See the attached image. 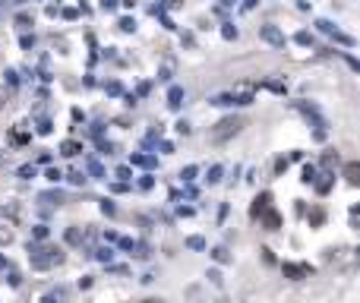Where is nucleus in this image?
I'll use <instances>...</instances> for the list:
<instances>
[{
  "label": "nucleus",
  "mask_w": 360,
  "mask_h": 303,
  "mask_svg": "<svg viewBox=\"0 0 360 303\" xmlns=\"http://www.w3.org/2000/svg\"><path fill=\"white\" fill-rule=\"evenodd\" d=\"M262 38H265V41H272V45H284V35L278 29H272V26H262Z\"/></svg>",
  "instance_id": "f03ea898"
},
{
  "label": "nucleus",
  "mask_w": 360,
  "mask_h": 303,
  "mask_svg": "<svg viewBox=\"0 0 360 303\" xmlns=\"http://www.w3.org/2000/svg\"><path fill=\"white\" fill-rule=\"evenodd\" d=\"M278 224H281L278 212H265V227H269V231H278Z\"/></svg>",
  "instance_id": "39448f33"
},
{
  "label": "nucleus",
  "mask_w": 360,
  "mask_h": 303,
  "mask_svg": "<svg viewBox=\"0 0 360 303\" xmlns=\"http://www.w3.org/2000/svg\"><path fill=\"white\" fill-rule=\"evenodd\" d=\"M307 272H310L307 265H284V275H288V278H303Z\"/></svg>",
  "instance_id": "7ed1b4c3"
},
{
  "label": "nucleus",
  "mask_w": 360,
  "mask_h": 303,
  "mask_svg": "<svg viewBox=\"0 0 360 303\" xmlns=\"http://www.w3.org/2000/svg\"><path fill=\"white\" fill-rule=\"evenodd\" d=\"M218 303H224V300H218Z\"/></svg>",
  "instance_id": "1a4fd4ad"
},
{
  "label": "nucleus",
  "mask_w": 360,
  "mask_h": 303,
  "mask_svg": "<svg viewBox=\"0 0 360 303\" xmlns=\"http://www.w3.org/2000/svg\"><path fill=\"white\" fill-rule=\"evenodd\" d=\"M345 177H348V183H357V180H360V164H357V161H351V164L345 167Z\"/></svg>",
  "instance_id": "20e7f679"
},
{
  "label": "nucleus",
  "mask_w": 360,
  "mask_h": 303,
  "mask_svg": "<svg viewBox=\"0 0 360 303\" xmlns=\"http://www.w3.org/2000/svg\"><path fill=\"white\" fill-rule=\"evenodd\" d=\"M142 303H161V300H142Z\"/></svg>",
  "instance_id": "6e6552de"
},
{
  "label": "nucleus",
  "mask_w": 360,
  "mask_h": 303,
  "mask_svg": "<svg viewBox=\"0 0 360 303\" xmlns=\"http://www.w3.org/2000/svg\"><path fill=\"white\" fill-rule=\"evenodd\" d=\"M10 240H13V234H10V231H0V243H10Z\"/></svg>",
  "instance_id": "0eeeda50"
},
{
  "label": "nucleus",
  "mask_w": 360,
  "mask_h": 303,
  "mask_svg": "<svg viewBox=\"0 0 360 303\" xmlns=\"http://www.w3.org/2000/svg\"><path fill=\"white\" fill-rule=\"evenodd\" d=\"M240 126H243V120L240 117H224V120H218L215 126H212V142H224V139H231V136H237L240 133Z\"/></svg>",
  "instance_id": "f257e3e1"
},
{
  "label": "nucleus",
  "mask_w": 360,
  "mask_h": 303,
  "mask_svg": "<svg viewBox=\"0 0 360 303\" xmlns=\"http://www.w3.org/2000/svg\"><path fill=\"white\" fill-rule=\"evenodd\" d=\"M76 152H79V142H63V155H76Z\"/></svg>",
  "instance_id": "423d86ee"
}]
</instances>
